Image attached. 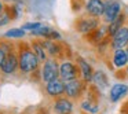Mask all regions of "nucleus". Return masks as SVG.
Returning a JSON list of instances; mask_svg holds the SVG:
<instances>
[{
    "instance_id": "f8f14e48",
    "label": "nucleus",
    "mask_w": 128,
    "mask_h": 114,
    "mask_svg": "<svg viewBox=\"0 0 128 114\" xmlns=\"http://www.w3.org/2000/svg\"><path fill=\"white\" fill-rule=\"evenodd\" d=\"M42 43H43V45H44L46 51H47V55H50L51 58H58V56L62 55V45L59 41L43 39Z\"/></svg>"
},
{
    "instance_id": "6ab92c4d",
    "label": "nucleus",
    "mask_w": 128,
    "mask_h": 114,
    "mask_svg": "<svg viewBox=\"0 0 128 114\" xmlns=\"http://www.w3.org/2000/svg\"><path fill=\"white\" fill-rule=\"evenodd\" d=\"M106 33H108V29L106 28H98L96 30H94L90 34H87V39L91 40V43H99L103 40V37H105Z\"/></svg>"
},
{
    "instance_id": "7ed1b4c3",
    "label": "nucleus",
    "mask_w": 128,
    "mask_h": 114,
    "mask_svg": "<svg viewBox=\"0 0 128 114\" xmlns=\"http://www.w3.org/2000/svg\"><path fill=\"white\" fill-rule=\"evenodd\" d=\"M80 73L78 67L73 63L72 61H62V63L59 65V78H61L64 83H68V81L76 80Z\"/></svg>"
},
{
    "instance_id": "5701e85b",
    "label": "nucleus",
    "mask_w": 128,
    "mask_h": 114,
    "mask_svg": "<svg viewBox=\"0 0 128 114\" xmlns=\"http://www.w3.org/2000/svg\"><path fill=\"white\" fill-rule=\"evenodd\" d=\"M10 48L7 47L6 44H3V43H0V67H2V65H3L4 59H6L7 56V52H8Z\"/></svg>"
},
{
    "instance_id": "0eeeda50",
    "label": "nucleus",
    "mask_w": 128,
    "mask_h": 114,
    "mask_svg": "<svg viewBox=\"0 0 128 114\" xmlns=\"http://www.w3.org/2000/svg\"><path fill=\"white\" fill-rule=\"evenodd\" d=\"M112 48L114 50H124L128 45V26H122L113 37L110 43Z\"/></svg>"
},
{
    "instance_id": "412c9836",
    "label": "nucleus",
    "mask_w": 128,
    "mask_h": 114,
    "mask_svg": "<svg viewBox=\"0 0 128 114\" xmlns=\"http://www.w3.org/2000/svg\"><path fill=\"white\" fill-rule=\"evenodd\" d=\"M92 81H94L98 87H100V88H105V87L108 85V77H106V74L103 72H95Z\"/></svg>"
},
{
    "instance_id": "a878e982",
    "label": "nucleus",
    "mask_w": 128,
    "mask_h": 114,
    "mask_svg": "<svg viewBox=\"0 0 128 114\" xmlns=\"http://www.w3.org/2000/svg\"><path fill=\"white\" fill-rule=\"evenodd\" d=\"M127 73H128V66H127Z\"/></svg>"
},
{
    "instance_id": "a211bd4d",
    "label": "nucleus",
    "mask_w": 128,
    "mask_h": 114,
    "mask_svg": "<svg viewBox=\"0 0 128 114\" xmlns=\"http://www.w3.org/2000/svg\"><path fill=\"white\" fill-rule=\"evenodd\" d=\"M124 21H125V15H124V14H120L118 17H117L116 19L113 21V22L109 23V26H108V34H109V36L113 37L114 34H116L117 32H118L120 29L122 28V23H124Z\"/></svg>"
},
{
    "instance_id": "20e7f679",
    "label": "nucleus",
    "mask_w": 128,
    "mask_h": 114,
    "mask_svg": "<svg viewBox=\"0 0 128 114\" xmlns=\"http://www.w3.org/2000/svg\"><path fill=\"white\" fill-rule=\"evenodd\" d=\"M99 28V19L95 17H91V15H87V17H81L77 19L76 22V29L77 32L84 34H90L91 32L96 30Z\"/></svg>"
},
{
    "instance_id": "f257e3e1",
    "label": "nucleus",
    "mask_w": 128,
    "mask_h": 114,
    "mask_svg": "<svg viewBox=\"0 0 128 114\" xmlns=\"http://www.w3.org/2000/svg\"><path fill=\"white\" fill-rule=\"evenodd\" d=\"M18 59H20V69L24 73H33L39 69L40 61L36 56L30 47V43H20L17 45Z\"/></svg>"
},
{
    "instance_id": "4be33fe9",
    "label": "nucleus",
    "mask_w": 128,
    "mask_h": 114,
    "mask_svg": "<svg viewBox=\"0 0 128 114\" xmlns=\"http://www.w3.org/2000/svg\"><path fill=\"white\" fill-rule=\"evenodd\" d=\"M25 34H26V32L22 28H18V29L15 28V29H11V30H7L4 33V36L8 37V39H22Z\"/></svg>"
},
{
    "instance_id": "393cba45",
    "label": "nucleus",
    "mask_w": 128,
    "mask_h": 114,
    "mask_svg": "<svg viewBox=\"0 0 128 114\" xmlns=\"http://www.w3.org/2000/svg\"><path fill=\"white\" fill-rule=\"evenodd\" d=\"M4 8H6V4H4L3 1H2V0H0V12H3V11H4Z\"/></svg>"
},
{
    "instance_id": "f03ea898",
    "label": "nucleus",
    "mask_w": 128,
    "mask_h": 114,
    "mask_svg": "<svg viewBox=\"0 0 128 114\" xmlns=\"http://www.w3.org/2000/svg\"><path fill=\"white\" fill-rule=\"evenodd\" d=\"M40 77H42V80L46 84L59 78V65H58V61L55 58H48L43 63Z\"/></svg>"
},
{
    "instance_id": "2eb2a0df",
    "label": "nucleus",
    "mask_w": 128,
    "mask_h": 114,
    "mask_svg": "<svg viewBox=\"0 0 128 114\" xmlns=\"http://www.w3.org/2000/svg\"><path fill=\"white\" fill-rule=\"evenodd\" d=\"M113 65L117 69L128 66V54L127 50H114L113 52Z\"/></svg>"
},
{
    "instance_id": "6e6552de",
    "label": "nucleus",
    "mask_w": 128,
    "mask_h": 114,
    "mask_svg": "<svg viewBox=\"0 0 128 114\" xmlns=\"http://www.w3.org/2000/svg\"><path fill=\"white\" fill-rule=\"evenodd\" d=\"M84 89V81L78 80H72L65 83V94L68 98H78Z\"/></svg>"
},
{
    "instance_id": "ddd939ff",
    "label": "nucleus",
    "mask_w": 128,
    "mask_h": 114,
    "mask_svg": "<svg viewBox=\"0 0 128 114\" xmlns=\"http://www.w3.org/2000/svg\"><path fill=\"white\" fill-rule=\"evenodd\" d=\"M77 65H78V67H80V74H81V77H83L84 83L92 81V78H94V70H92L91 65H90L84 58H81V56L77 58Z\"/></svg>"
},
{
    "instance_id": "9b49d317",
    "label": "nucleus",
    "mask_w": 128,
    "mask_h": 114,
    "mask_svg": "<svg viewBox=\"0 0 128 114\" xmlns=\"http://www.w3.org/2000/svg\"><path fill=\"white\" fill-rule=\"evenodd\" d=\"M18 15H20V8H18V7L6 6L4 11L0 12V26H6L7 23L14 21Z\"/></svg>"
},
{
    "instance_id": "b1692460",
    "label": "nucleus",
    "mask_w": 128,
    "mask_h": 114,
    "mask_svg": "<svg viewBox=\"0 0 128 114\" xmlns=\"http://www.w3.org/2000/svg\"><path fill=\"white\" fill-rule=\"evenodd\" d=\"M40 26H42V22H26V23L22 25V29L24 30L33 32V30H36L37 28H40Z\"/></svg>"
},
{
    "instance_id": "dca6fc26",
    "label": "nucleus",
    "mask_w": 128,
    "mask_h": 114,
    "mask_svg": "<svg viewBox=\"0 0 128 114\" xmlns=\"http://www.w3.org/2000/svg\"><path fill=\"white\" fill-rule=\"evenodd\" d=\"M127 92H128V85H125V84H114L110 88V100L112 102H117Z\"/></svg>"
},
{
    "instance_id": "9d476101",
    "label": "nucleus",
    "mask_w": 128,
    "mask_h": 114,
    "mask_svg": "<svg viewBox=\"0 0 128 114\" xmlns=\"http://www.w3.org/2000/svg\"><path fill=\"white\" fill-rule=\"evenodd\" d=\"M46 92L52 98L61 96V95L65 94V83L61 78H56V80L51 81V83H47V85H46Z\"/></svg>"
},
{
    "instance_id": "1a4fd4ad",
    "label": "nucleus",
    "mask_w": 128,
    "mask_h": 114,
    "mask_svg": "<svg viewBox=\"0 0 128 114\" xmlns=\"http://www.w3.org/2000/svg\"><path fill=\"white\" fill-rule=\"evenodd\" d=\"M86 11L91 17L99 18L105 12V3L102 0H88L86 3Z\"/></svg>"
},
{
    "instance_id": "423d86ee",
    "label": "nucleus",
    "mask_w": 128,
    "mask_h": 114,
    "mask_svg": "<svg viewBox=\"0 0 128 114\" xmlns=\"http://www.w3.org/2000/svg\"><path fill=\"white\" fill-rule=\"evenodd\" d=\"M121 14V4L116 0H109L105 3V12H103V21L106 23H112L118 15Z\"/></svg>"
},
{
    "instance_id": "4468645a",
    "label": "nucleus",
    "mask_w": 128,
    "mask_h": 114,
    "mask_svg": "<svg viewBox=\"0 0 128 114\" xmlns=\"http://www.w3.org/2000/svg\"><path fill=\"white\" fill-rule=\"evenodd\" d=\"M54 110L56 114H70L73 110V103L68 98H58L54 103Z\"/></svg>"
},
{
    "instance_id": "aec40b11",
    "label": "nucleus",
    "mask_w": 128,
    "mask_h": 114,
    "mask_svg": "<svg viewBox=\"0 0 128 114\" xmlns=\"http://www.w3.org/2000/svg\"><path fill=\"white\" fill-rule=\"evenodd\" d=\"M81 107H83V110H86L87 113H90V114H96L98 111H99V107H98L96 102H94L92 99L84 100V102L81 103Z\"/></svg>"
},
{
    "instance_id": "f3484780",
    "label": "nucleus",
    "mask_w": 128,
    "mask_h": 114,
    "mask_svg": "<svg viewBox=\"0 0 128 114\" xmlns=\"http://www.w3.org/2000/svg\"><path fill=\"white\" fill-rule=\"evenodd\" d=\"M30 47L32 50H33V52L36 54V56L39 58L40 63H44L46 61H47V51H46L44 45H43L42 41H39V40H33V41L30 43Z\"/></svg>"
},
{
    "instance_id": "39448f33",
    "label": "nucleus",
    "mask_w": 128,
    "mask_h": 114,
    "mask_svg": "<svg viewBox=\"0 0 128 114\" xmlns=\"http://www.w3.org/2000/svg\"><path fill=\"white\" fill-rule=\"evenodd\" d=\"M18 67H20V59H18L17 50H8L7 56H6V59H4L2 67H0V70H2V73H4V74H12Z\"/></svg>"
}]
</instances>
